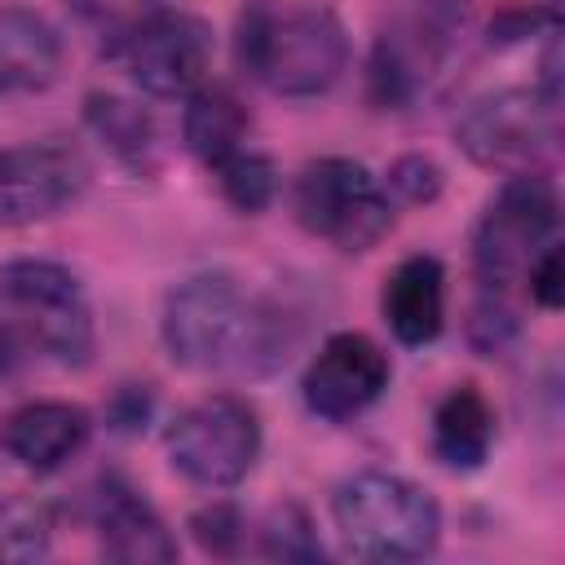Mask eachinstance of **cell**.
Here are the masks:
<instances>
[{"label": "cell", "instance_id": "obj_7", "mask_svg": "<svg viewBox=\"0 0 565 565\" xmlns=\"http://www.w3.org/2000/svg\"><path fill=\"white\" fill-rule=\"evenodd\" d=\"M256 455H260V415L252 402L234 393H212L190 402L168 428L172 468L203 490L238 486L252 472Z\"/></svg>", "mask_w": 565, "mask_h": 565}, {"label": "cell", "instance_id": "obj_18", "mask_svg": "<svg viewBox=\"0 0 565 565\" xmlns=\"http://www.w3.org/2000/svg\"><path fill=\"white\" fill-rule=\"evenodd\" d=\"M84 115H88V128L124 163H132V168L150 163V154H154V124H150V115L141 106H132L124 97H110V93H93Z\"/></svg>", "mask_w": 565, "mask_h": 565}, {"label": "cell", "instance_id": "obj_16", "mask_svg": "<svg viewBox=\"0 0 565 565\" xmlns=\"http://www.w3.org/2000/svg\"><path fill=\"white\" fill-rule=\"evenodd\" d=\"M494 446V406L481 388L459 384L433 411V455L446 468H481Z\"/></svg>", "mask_w": 565, "mask_h": 565}, {"label": "cell", "instance_id": "obj_10", "mask_svg": "<svg viewBox=\"0 0 565 565\" xmlns=\"http://www.w3.org/2000/svg\"><path fill=\"white\" fill-rule=\"evenodd\" d=\"M88 159L71 141H26L0 154V225H31L88 190Z\"/></svg>", "mask_w": 565, "mask_h": 565}, {"label": "cell", "instance_id": "obj_17", "mask_svg": "<svg viewBox=\"0 0 565 565\" xmlns=\"http://www.w3.org/2000/svg\"><path fill=\"white\" fill-rule=\"evenodd\" d=\"M181 137L190 146L194 159H203L207 168L221 163L225 154H234L238 146H247V110L238 102L234 88L225 84H199L185 97V115H181Z\"/></svg>", "mask_w": 565, "mask_h": 565}, {"label": "cell", "instance_id": "obj_20", "mask_svg": "<svg viewBox=\"0 0 565 565\" xmlns=\"http://www.w3.org/2000/svg\"><path fill=\"white\" fill-rule=\"evenodd\" d=\"M49 547V516L35 503H0V561H31Z\"/></svg>", "mask_w": 565, "mask_h": 565}, {"label": "cell", "instance_id": "obj_2", "mask_svg": "<svg viewBox=\"0 0 565 565\" xmlns=\"http://www.w3.org/2000/svg\"><path fill=\"white\" fill-rule=\"evenodd\" d=\"M238 62L278 97H318L349 66V35L318 0H252L238 18Z\"/></svg>", "mask_w": 565, "mask_h": 565}, {"label": "cell", "instance_id": "obj_8", "mask_svg": "<svg viewBox=\"0 0 565 565\" xmlns=\"http://www.w3.org/2000/svg\"><path fill=\"white\" fill-rule=\"evenodd\" d=\"M110 57L150 97H190L212 66V31L203 18L163 9L110 40Z\"/></svg>", "mask_w": 565, "mask_h": 565}, {"label": "cell", "instance_id": "obj_14", "mask_svg": "<svg viewBox=\"0 0 565 565\" xmlns=\"http://www.w3.org/2000/svg\"><path fill=\"white\" fill-rule=\"evenodd\" d=\"M384 322L402 344H433L446 322V274L437 256H406L380 296Z\"/></svg>", "mask_w": 565, "mask_h": 565}, {"label": "cell", "instance_id": "obj_24", "mask_svg": "<svg viewBox=\"0 0 565 565\" xmlns=\"http://www.w3.org/2000/svg\"><path fill=\"white\" fill-rule=\"evenodd\" d=\"M384 190L402 194L406 203H428V199H437V190H441V172H437L433 159L406 154V159H397V163L388 168V185H384Z\"/></svg>", "mask_w": 565, "mask_h": 565}, {"label": "cell", "instance_id": "obj_1", "mask_svg": "<svg viewBox=\"0 0 565 565\" xmlns=\"http://www.w3.org/2000/svg\"><path fill=\"white\" fill-rule=\"evenodd\" d=\"M163 349L185 371H269L282 358V318L252 300L230 274H194L177 282L159 318Z\"/></svg>", "mask_w": 565, "mask_h": 565}, {"label": "cell", "instance_id": "obj_22", "mask_svg": "<svg viewBox=\"0 0 565 565\" xmlns=\"http://www.w3.org/2000/svg\"><path fill=\"white\" fill-rule=\"evenodd\" d=\"M71 9L84 18V22H93L102 35H124V31H132L137 22H146V18H154V13H163V9H172L168 0H71Z\"/></svg>", "mask_w": 565, "mask_h": 565}, {"label": "cell", "instance_id": "obj_13", "mask_svg": "<svg viewBox=\"0 0 565 565\" xmlns=\"http://www.w3.org/2000/svg\"><path fill=\"white\" fill-rule=\"evenodd\" d=\"M88 433H93V419H88L84 406H75V402H26L4 419L0 446L26 472H57L88 446Z\"/></svg>", "mask_w": 565, "mask_h": 565}, {"label": "cell", "instance_id": "obj_5", "mask_svg": "<svg viewBox=\"0 0 565 565\" xmlns=\"http://www.w3.org/2000/svg\"><path fill=\"white\" fill-rule=\"evenodd\" d=\"M0 305L9 313L13 335L35 344L40 353L79 366L93 353V313L79 278L40 256H18L0 265Z\"/></svg>", "mask_w": 565, "mask_h": 565}, {"label": "cell", "instance_id": "obj_19", "mask_svg": "<svg viewBox=\"0 0 565 565\" xmlns=\"http://www.w3.org/2000/svg\"><path fill=\"white\" fill-rule=\"evenodd\" d=\"M212 177L225 194V203H234L238 212H265L278 194V172L274 163L252 150V146H238L234 154H225L221 163H212Z\"/></svg>", "mask_w": 565, "mask_h": 565}, {"label": "cell", "instance_id": "obj_23", "mask_svg": "<svg viewBox=\"0 0 565 565\" xmlns=\"http://www.w3.org/2000/svg\"><path fill=\"white\" fill-rule=\"evenodd\" d=\"M190 530H194V539H199L207 552L225 556V552H234V543L243 539V516H238L234 503H207V508L194 512Z\"/></svg>", "mask_w": 565, "mask_h": 565}, {"label": "cell", "instance_id": "obj_9", "mask_svg": "<svg viewBox=\"0 0 565 565\" xmlns=\"http://www.w3.org/2000/svg\"><path fill=\"white\" fill-rule=\"evenodd\" d=\"M455 137L463 154L481 168L530 172V163H539V154L556 137V102H547L539 88L486 93L459 115Z\"/></svg>", "mask_w": 565, "mask_h": 565}, {"label": "cell", "instance_id": "obj_6", "mask_svg": "<svg viewBox=\"0 0 565 565\" xmlns=\"http://www.w3.org/2000/svg\"><path fill=\"white\" fill-rule=\"evenodd\" d=\"M296 221L331 243L335 252H366L393 225V203L380 177H371L358 159H313L296 172L291 185Z\"/></svg>", "mask_w": 565, "mask_h": 565}, {"label": "cell", "instance_id": "obj_15", "mask_svg": "<svg viewBox=\"0 0 565 565\" xmlns=\"http://www.w3.org/2000/svg\"><path fill=\"white\" fill-rule=\"evenodd\" d=\"M62 35L57 26L22 4L0 9V93H35L57 79Z\"/></svg>", "mask_w": 565, "mask_h": 565}, {"label": "cell", "instance_id": "obj_4", "mask_svg": "<svg viewBox=\"0 0 565 565\" xmlns=\"http://www.w3.org/2000/svg\"><path fill=\"white\" fill-rule=\"evenodd\" d=\"M556 190L539 172H508L499 194L477 221L472 234V269L486 296H508L525 282L539 252L556 243Z\"/></svg>", "mask_w": 565, "mask_h": 565}, {"label": "cell", "instance_id": "obj_26", "mask_svg": "<svg viewBox=\"0 0 565 565\" xmlns=\"http://www.w3.org/2000/svg\"><path fill=\"white\" fill-rule=\"evenodd\" d=\"M13 358H18V335H13V327L0 318V380L13 371Z\"/></svg>", "mask_w": 565, "mask_h": 565}, {"label": "cell", "instance_id": "obj_3", "mask_svg": "<svg viewBox=\"0 0 565 565\" xmlns=\"http://www.w3.org/2000/svg\"><path fill=\"white\" fill-rule=\"evenodd\" d=\"M335 530L362 561H415L437 547V499L393 472H358L335 490Z\"/></svg>", "mask_w": 565, "mask_h": 565}, {"label": "cell", "instance_id": "obj_25", "mask_svg": "<svg viewBox=\"0 0 565 565\" xmlns=\"http://www.w3.org/2000/svg\"><path fill=\"white\" fill-rule=\"evenodd\" d=\"M525 287H530V300L539 309H561V243H552L547 252H539V260L530 265L525 274Z\"/></svg>", "mask_w": 565, "mask_h": 565}, {"label": "cell", "instance_id": "obj_11", "mask_svg": "<svg viewBox=\"0 0 565 565\" xmlns=\"http://www.w3.org/2000/svg\"><path fill=\"white\" fill-rule=\"evenodd\" d=\"M388 375H393L388 353L371 335L335 331V335L322 340V349L305 366L300 393H305V406L318 419L344 424V419H353V415H362L366 406L380 402V393L388 388Z\"/></svg>", "mask_w": 565, "mask_h": 565}, {"label": "cell", "instance_id": "obj_12", "mask_svg": "<svg viewBox=\"0 0 565 565\" xmlns=\"http://www.w3.org/2000/svg\"><path fill=\"white\" fill-rule=\"evenodd\" d=\"M93 525L97 543L110 561L124 565H163L177 561V539L168 534L163 516L119 477H106L93 499Z\"/></svg>", "mask_w": 565, "mask_h": 565}, {"label": "cell", "instance_id": "obj_21", "mask_svg": "<svg viewBox=\"0 0 565 565\" xmlns=\"http://www.w3.org/2000/svg\"><path fill=\"white\" fill-rule=\"evenodd\" d=\"M265 552L269 556H282V561H313L322 556L318 539H313V521L300 512V508H274L269 525H265Z\"/></svg>", "mask_w": 565, "mask_h": 565}]
</instances>
